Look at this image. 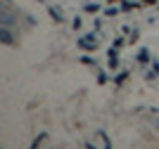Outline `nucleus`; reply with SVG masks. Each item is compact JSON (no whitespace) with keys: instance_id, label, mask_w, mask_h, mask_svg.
<instances>
[{"instance_id":"obj_22","label":"nucleus","mask_w":159,"mask_h":149,"mask_svg":"<svg viewBox=\"0 0 159 149\" xmlns=\"http://www.w3.org/2000/svg\"><path fill=\"white\" fill-rule=\"evenodd\" d=\"M112 2H114V0H112Z\"/></svg>"},{"instance_id":"obj_12","label":"nucleus","mask_w":159,"mask_h":149,"mask_svg":"<svg viewBox=\"0 0 159 149\" xmlns=\"http://www.w3.org/2000/svg\"><path fill=\"white\" fill-rule=\"evenodd\" d=\"M81 62H83V64H86V66H95L93 57H88V55H83V57H81Z\"/></svg>"},{"instance_id":"obj_20","label":"nucleus","mask_w":159,"mask_h":149,"mask_svg":"<svg viewBox=\"0 0 159 149\" xmlns=\"http://www.w3.org/2000/svg\"><path fill=\"white\" fill-rule=\"evenodd\" d=\"M2 2V7H12V0H0Z\"/></svg>"},{"instance_id":"obj_9","label":"nucleus","mask_w":159,"mask_h":149,"mask_svg":"<svg viewBox=\"0 0 159 149\" xmlns=\"http://www.w3.org/2000/svg\"><path fill=\"white\" fill-rule=\"evenodd\" d=\"M126 78H128V71H121V73L114 76V83H116V85H124V83H126Z\"/></svg>"},{"instance_id":"obj_18","label":"nucleus","mask_w":159,"mask_h":149,"mask_svg":"<svg viewBox=\"0 0 159 149\" xmlns=\"http://www.w3.org/2000/svg\"><path fill=\"white\" fill-rule=\"evenodd\" d=\"M152 71L159 76V62H157V59H152Z\"/></svg>"},{"instance_id":"obj_11","label":"nucleus","mask_w":159,"mask_h":149,"mask_svg":"<svg viewBox=\"0 0 159 149\" xmlns=\"http://www.w3.org/2000/svg\"><path fill=\"white\" fill-rule=\"evenodd\" d=\"M133 7H135V2H128V0H124V5H121V10H124V12H131Z\"/></svg>"},{"instance_id":"obj_3","label":"nucleus","mask_w":159,"mask_h":149,"mask_svg":"<svg viewBox=\"0 0 159 149\" xmlns=\"http://www.w3.org/2000/svg\"><path fill=\"white\" fill-rule=\"evenodd\" d=\"M0 43L7 47H14L17 45V38H14L12 28H7V26H0Z\"/></svg>"},{"instance_id":"obj_2","label":"nucleus","mask_w":159,"mask_h":149,"mask_svg":"<svg viewBox=\"0 0 159 149\" xmlns=\"http://www.w3.org/2000/svg\"><path fill=\"white\" fill-rule=\"evenodd\" d=\"M17 24H19V19L14 17V12H10V7H2V10H0V26L14 28Z\"/></svg>"},{"instance_id":"obj_8","label":"nucleus","mask_w":159,"mask_h":149,"mask_svg":"<svg viewBox=\"0 0 159 149\" xmlns=\"http://www.w3.org/2000/svg\"><path fill=\"white\" fill-rule=\"evenodd\" d=\"M83 10H86V12H90V14H98V12H100V5H98V2H86V5H83Z\"/></svg>"},{"instance_id":"obj_10","label":"nucleus","mask_w":159,"mask_h":149,"mask_svg":"<svg viewBox=\"0 0 159 149\" xmlns=\"http://www.w3.org/2000/svg\"><path fill=\"white\" fill-rule=\"evenodd\" d=\"M45 137H48V133H38V137L31 142V147H38V144H43V140H45Z\"/></svg>"},{"instance_id":"obj_13","label":"nucleus","mask_w":159,"mask_h":149,"mask_svg":"<svg viewBox=\"0 0 159 149\" xmlns=\"http://www.w3.org/2000/svg\"><path fill=\"white\" fill-rule=\"evenodd\" d=\"M98 83H100V85L107 83V73H105V71H98Z\"/></svg>"},{"instance_id":"obj_4","label":"nucleus","mask_w":159,"mask_h":149,"mask_svg":"<svg viewBox=\"0 0 159 149\" xmlns=\"http://www.w3.org/2000/svg\"><path fill=\"white\" fill-rule=\"evenodd\" d=\"M135 62H138L140 66H147L150 62H152V57H150V50H147V47H140L138 55H135Z\"/></svg>"},{"instance_id":"obj_17","label":"nucleus","mask_w":159,"mask_h":149,"mask_svg":"<svg viewBox=\"0 0 159 149\" xmlns=\"http://www.w3.org/2000/svg\"><path fill=\"white\" fill-rule=\"evenodd\" d=\"M138 36H140V31H138V28H133V31H131V43H133V40H138Z\"/></svg>"},{"instance_id":"obj_5","label":"nucleus","mask_w":159,"mask_h":149,"mask_svg":"<svg viewBox=\"0 0 159 149\" xmlns=\"http://www.w3.org/2000/svg\"><path fill=\"white\" fill-rule=\"evenodd\" d=\"M107 57H109V62H107L109 69H119V52H116V47H114V45L107 50Z\"/></svg>"},{"instance_id":"obj_21","label":"nucleus","mask_w":159,"mask_h":149,"mask_svg":"<svg viewBox=\"0 0 159 149\" xmlns=\"http://www.w3.org/2000/svg\"><path fill=\"white\" fill-rule=\"evenodd\" d=\"M152 123H154V125H157V128H159V118H152Z\"/></svg>"},{"instance_id":"obj_16","label":"nucleus","mask_w":159,"mask_h":149,"mask_svg":"<svg viewBox=\"0 0 159 149\" xmlns=\"http://www.w3.org/2000/svg\"><path fill=\"white\" fill-rule=\"evenodd\" d=\"M124 45H126V40H124V38H114V47H116V50L124 47Z\"/></svg>"},{"instance_id":"obj_15","label":"nucleus","mask_w":159,"mask_h":149,"mask_svg":"<svg viewBox=\"0 0 159 149\" xmlns=\"http://www.w3.org/2000/svg\"><path fill=\"white\" fill-rule=\"evenodd\" d=\"M116 12H119L116 7H107V10H105V14H107V17H116Z\"/></svg>"},{"instance_id":"obj_14","label":"nucleus","mask_w":159,"mask_h":149,"mask_svg":"<svg viewBox=\"0 0 159 149\" xmlns=\"http://www.w3.org/2000/svg\"><path fill=\"white\" fill-rule=\"evenodd\" d=\"M71 26H74V31H79L81 26H83V21L79 19V17H74V21H71Z\"/></svg>"},{"instance_id":"obj_19","label":"nucleus","mask_w":159,"mask_h":149,"mask_svg":"<svg viewBox=\"0 0 159 149\" xmlns=\"http://www.w3.org/2000/svg\"><path fill=\"white\" fill-rule=\"evenodd\" d=\"M26 24H29V26H36V19H33L31 14H26Z\"/></svg>"},{"instance_id":"obj_7","label":"nucleus","mask_w":159,"mask_h":149,"mask_svg":"<svg viewBox=\"0 0 159 149\" xmlns=\"http://www.w3.org/2000/svg\"><path fill=\"white\" fill-rule=\"evenodd\" d=\"M98 137H100V140H102V144H105L107 149H112V140L107 137V133H105V130H98Z\"/></svg>"},{"instance_id":"obj_1","label":"nucleus","mask_w":159,"mask_h":149,"mask_svg":"<svg viewBox=\"0 0 159 149\" xmlns=\"http://www.w3.org/2000/svg\"><path fill=\"white\" fill-rule=\"evenodd\" d=\"M76 45H79V47H81L83 52H95V50H98V36H95V33H88V36H81Z\"/></svg>"},{"instance_id":"obj_6","label":"nucleus","mask_w":159,"mask_h":149,"mask_svg":"<svg viewBox=\"0 0 159 149\" xmlns=\"http://www.w3.org/2000/svg\"><path fill=\"white\" fill-rule=\"evenodd\" d=\"M48 14H50V19H52L55 24H62V21H64V14H62L55 5H48Z\"/></svg>"}]
</instances>
